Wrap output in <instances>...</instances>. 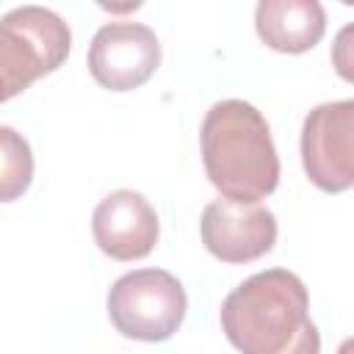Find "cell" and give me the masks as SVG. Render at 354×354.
Masks as SVG:
<instances>
[{
  "mask_svg": "<svg viewBox=\"0 0 354 354\" xmlns=\"http://www.w3.org/2000/svg\"><path fill=\"white\" fill-rule=\"evenodd\" d=\"M213 188L232 202H260L279 183V158L266 116L243 100L216 102L199 130Z\"/></svg>",
  "mask_w": 354,
  "mask_h": 354,
  "instance_id": "cell-2",
  "label": "cell"
},
{
  "mask_svg": "<svg viewBox=\"0 0 354 354\" xmlns=\"http://www.w3.org/2000/svg\"><path fill=\"white\" fill-rule=\"evenodd\" d=\"M91 235L102 254L119 263L147 257L160 235L155 207L133 188L111 191L91 213Z\"/></svg>",
  "mask_w": 354,
  "mask_h": 354,
  "instance_id": "cell-8",
  "label": "cell"
},
{
  "mask_svg": "<svg viewBox=\"0 0 354 354\" xmlns=\"http://www.w3.org/2000/svg\"><path fill=\"white\" fill-rule=\"evenodd\" d=\"M221 329L241 354H321L304 282L288 268L243 279L221 301Z\"/></svg>",
  "mask_w": 354,
  "mask_h": 354,
  "instance_id": "cell-1",
  "label": "cell"
},
{
  "mask_svg": "<svg viewBox=\"0 0 354 354\" xmlns=\"http://www.w3.org/2000/svg\"><path fill=\"white\" fill-rule=\"evenodd\" d=\"M33 180V152L22 133L0 124V202L19 199Z\"/></svg>",
  "mask_w": 354,
  "mask_h": 354,
  "instance_id": "cell-10",
  "label": "cell"
},
{
  "mask_svg": "<svg viewBox=\"0 0 354 354\" xmlns=\"http://www.w3.org/2000/svg\"><path fill=\"white\" fill-rule=\"evenodd\" d=\"M188 310L183 282L163 268L122 274L108 290V318L119 335L144 343L169 340Z\"/></svg>",
  "mask_w": 354,
  "mask_h": 354,
  "instance_id": "cell-4",
  "label": "cell"
},
{
  "mask_svg": "<svg viewBox=\"0 0 354 354\" xmlns=\"http://www.w3.org/2000/svg\"><path fill=\"white\" fill-rule=\"evenodd\" d=\"M301 166L326 194L354 185V100L315 105L301 124Z\"/></svg>",
  "mask_w": 354,
  "mask_h": 354,
  "instance_id": "cell-5",
  "label": "cell"
},
{
  "mask_svg": "<svg viewBox=\"0 0 354 354\" xmlns=\"http://www.w3.org/2000/svg\"><path fill=\"white\" fill-rule=\"evenodd\" d=\"M254 30L266 47L288 55L313 50L326 30V11L315 0H260Z\"/></svg>",
  "mask_w": 354,
  "mask_h": 354,
  "instance_id": "cell-9",
  "label": "cell"
},
{
  "mask_svg": "<svg viewBox=\"0 0 354 354\" xmlns=\"http://www.w3.org/2000/svg\"><path fill=\"white\" fill-rule=\"evenodd\" d=\"M91 77L108 91H133L160 66V41L152 28L133 19L105 22L86 55Z\"/></svg>",
  "mask_w": 354,
  "mask_h": 354,
  "instance_id": "cell-6",
  "label": "cell"
},
{
  "mask_svg": "<svg viewBox=\"0 0 354 354\" xmlns=\"http://www.w3.org/2000/svg\"><path fill=\"white\" fill-rule=\"evenodd\" d=\"M72 50L66 19L44 6H19L0 17V105L55 72Z\"/></svg>",
  "mask_w": 354,
  "mask_h": 354,
  "instance_id": "cell-3",
  "label": "cell"
},
{
  "mask_svg": "<svg viewBox=\"0 0 354 354\" xmlns=\"http://www.w3.org/2000/svg\"><path fill=\"white\" fill-rule=\"evenodd\" d=\"M205 249L221 263H252L277 243V218L260 202L213 199L199 221Z\"/></svg>",
  "mask_w": 354,
  "mask_h": 354,
  "instance_id": "cell-7",
  "label": "cell"
}]
</instances>
